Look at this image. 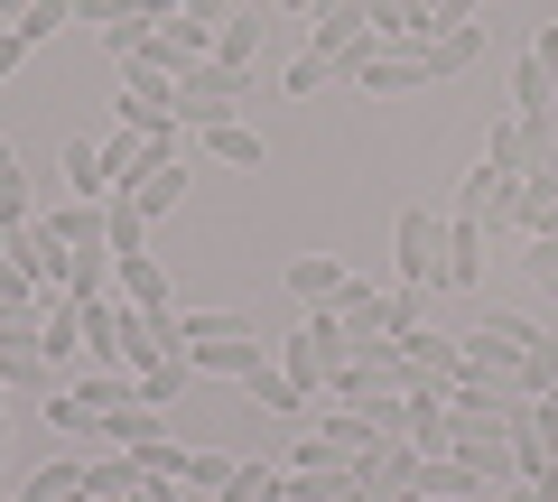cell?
<instances>
[{
    "label": "cell",
    "mask_w": 558,
    "mask_h": 502,
    "mask_svg": "<svg viewBox=\"0 0 558 502\" xmlns=\"http://www.w3.org/2000/svg\"><path fill=\"white\" fill-rule=\"evenodd\" d=\"M391 261H400V289H438V270H447V215H428V205H400V223H391Z\"/></svg>",
    "instance_id": "obj_2"
},
{
    "label": "cell",
    "mask_w": 558,
    "mask_h": 502,
    "mask_svg": "<svg viewBox=\"0 0 558 502\" xmlns=\"http://www.w3.org/2000/svg\"><path fill=\"white\" fill-rule=\"evenodd\" d=\"M112 289L140 307V317H168V270L149 261V252H121V261H112Z\"/></svg>",
    "instance_id": "obj_15"
},
{
    "label": "cell",
    "mask_w": 558,
    "mask_h": 502,
    "mask_svg": "<svg viewBox=\"0 0 558 502\" xmlns=\"http://www.w3.org/2000/svg\"><path fill=\"white\" fill-rule=\"evenodd\" d=\"M215 502H289V465H270V456H260V465H233V483H223Z\"/></svg>",
    "instance_id": "obj_24"
},
{
    "label": "cell",
    "mask_w": 558,
    "mask_h": 502,
    "mask_svg": "<svg viewBox=\"0 0 558 502\" xmlns=\"http://www.w3.org/2000/svg\"><path fill=\"white\" fill-rule=\"evenodd\" d=\"M373 502H428V493H418V483H410V493H373Z\"/></svg>",
    "instance_id": "obj_52"
},
{
    "label": "cell",
    "mask_w": 558,
    "mask_h": 502,
    "mask_svg": "<svg viewBox=\"0 0 558 502\" xmlns=\"http://www.w3.org/2000/svg\"><path fill=\"white\" fill-rule=\"evenodd\" d=\"M447 456H465L484 483H512V428L484 419V409H457V438H447Z\"/></svg>",
    "instance_id": "obj_7"
},
{
    "label": "cell",
    "mask_w": 558,
    "mask_h": 502,
    "mask_svg": "<svg viewBox=\"0 0 558 502\" xmlns=\"http://www.w3.org/2000/svg\"><path fill=\"white\" fill-rule=\"evenodd\" d=\"M549 401H558V382H549Z\"/></svg>",
    "instance_id": "obj_54"
},
{
    "label": "cell",
    "mask_w": 558,
    "mask_h": 502,
    "mask_svg": "<svg viewBox=\"0 0 558 502\" xmlns=\"http://www.w3.org/2000/svg\"><path fill=\"white\" fill-rule=\"evenodd\" d=\"M475 65H484V28L475 20H457V28L428 38V75H475Z\"/></svg>",
    "instance_id": "obj_21"
},
{
    "label": "cell",
    "mask_w": 558,
    "mask_h": 502,
    "mask_svg": "<svg viewBox=\"0 0 558 502\" xmlns=\"http://www.w3.org/2000/svg\"><path fill=\"white\" fill-rule=\"evenodd\" d=\"M521 261H531V280L558 298V223H549V233H531V252H521Z\"/></svg>",
    "instance_id": "obj_40"
},
{
    "label": "cell",
    "mask_w": 558,
    "mask_h": 502,
    "mask_svg": "<svg viewBox=\"0 0 558 502\" xmlns=\"http://www.w3.org/2000/svg\"><path fill=\"white\" fill-rule=\"evenodd\" d=\"M512 223H521V233H549V223H558V159H531V168H521Z\"/></svg>",
    "instance_id": "obj_14"
},
{
    "label": "cell",
    "mask_w": 558,
    "mask_h": 502,
    "mask_svg": "<svg viewBox=\"0 0 558 502\" xmlns=\"http://www.w3.org/2000/svg\"><path fill=\"white\" fill-rule=\"evenodd\" d=\"M205 159L215 168H260V131L252 121H223V131H205Z\"/></svg>",
    "instance_id": "obj_29"
},
{
    "label": "cell",
    "mask_w": 558,
    "mask_h": 502,
    "mask_svg": "<svg viewBox=\"0 0 558 502\" xmlns=\"http://www.w3.org/2000/svg\"><path fill=\"white\" fill-rule=\"evenodd\" d=\"M289 289H299L307 307H336V317H344V307L363 298V280H354L344 261H326V252H307V261H289Z\"/></svg>",
    "instance_id": "obj_12"
},
{
    "label": "cell",
    "mask_w": 558,
    "mask_h": 502,
    "mask_svg": "<svg viewBox=\"0 0 558 502\" xmlns=\"http://www.w3.org/2000/svg\"><path fill=\"white\" fill-rule=\"evenodd\" d=\"M186 363H196V372H215V382H252L270 354H260V335H215V344H196Z\"/></svg>",
    "instance_id": "obj_17"
},
{
    "label": "cell",
    "mask_w": 558,
    "mask_h": 502,
    "mask_svg": "<svg viewBox=\"0 0 558 502\" xmlns=\"http://www.w3.org/2000/svg\"><path fill=\"white\" fill-rule=\"evenodd\" d=\"M20 223H38V186L20 168H0V233H20Z\"/></svg>",
    "instance_id": "obj_36"
},
{
    "label": "cell",
    "mask_w": 558,
    "mask_h": 502,
    "mask_svg": "<svg viewBox=\"0 0 558 502\" xmlns=\"http://www.w3.org/2000/svg\"><path fill=\"white\" fill-rule=\"evenodd\" d=\"M47 372H57L47 354H20V344H0V401H10V391H38V401H47Z\"/></svg>",
    "instance_id": "obj_31"
},
{
    "label": "cell",
    "mask_w": 558,
    "mask_h": 502,
    "mask_svg": "<svg viewBox=\"0 0 558 502\" xmlns=\"http://www.w3.org/2000/svg\"><path fill=\"white\" fill-rule=\"evenodd\" d=\"M438 289H484V223L475 215H447V270Z\"/></svg>",
    "instance_id": "obj_13"
},
{
    "label": "cell",
    "mask_w": 558,
    "mask_h": 502,
    "mask_svg": "<svg viewBox=\"0 0 558 502\" xmlns=\"http://www.w3.org/2000/svg\"><path fill=\"white\" fill-rule=\"evenodd\" d=\"M84 483H94V502H121V493H140L149 475H140V456H131V446H112L102 465H84Z\"/></svg>",
    "instance_id": "obj_27"
},
{
    "label": "cell",
    "mask_w": 558,
    "mask_h": 502,
    "mask_svg": "<svg viewBox=\"0 0 558 502\" xmlns=\"http://www.w3.org/2000/svg\"><path fill=\"white\" fill-rule=\"evenodd\" d=\"M0 168H20V159H10V140H0Z\"/></svg>",
    "instance_id": "obj_53"
},
{
    "label": "cell",
    "mask_w": 558,
    "mask_h": 502,
    "mask_svg": "<svg viewBox=\"0 0 558 502\" xmlns=\"http://www.w3.org/2000/svg\"><path fill=\"white\" fill-rule=\"evenodd\" d=\"M112 121H121V131H186V121H178V84H168V75H140V65H121Z\"/></svg>",
    "instance_id": "obj_5"
},
{
    "label": "cell",
    "mask_w": 558,
    "mask_h": 502,
    "mask_svg": "<svg viewBox=\"0 0 558 502\" xmlns=\"http://www.w3.org/2000/svg\"><path fill=\"white\" fill-rule=\"evenodd\" d=\"M242 391H252V409H307V391L289 382L279 363H260V372H252V382H242Z\"/></svg>",
    "instance_id": "obj_35"
},
{
    "label": "cell",
    "mask_w": 558,
    "mask_h": 502,
    "mask_svg": "<svg viewBox=\"0 0 558 502\" xmlns=\"http://www.w3.org/2000/svg\"><path fill=\"white\" fill-rule=\"evenodd\" d=\"M373 47H381V38H373V20H363V0H326L317 20H307V57H326L336 75H354Z\"/></svg>",
    "instance_id": "obj_4"
},
{
    "label": "cell",
    "mask_w": 558,
    "mask_h": 502,
    "mask_svg": "<svg viewBox=\"0 0 558 502\" xmlns=\"http://www.w3.org/2000/svg\"><path fill=\"white\" fill-rule=\"evenodd\" d=\"M326 84H336V65H326V57H299V65H289V94H326Z\"/></svg>",
    "instance_id": "obj_43"
},
{
    "label": "cell",
    "mask_w": 558,
    "mask_h": 502,
    "mask_svg": "<svg viewBox=\"0 0 558 502\" xmlns=\"http://www.w3.org/2000/svg\"><path fill=\"white\" fill-rule=\"evenodd\" d=\"M0 475H10V409H0Z\"/></svg>",
    "instance_id": "obj_50"
},
{
    "label": "cell",
    "mask_w": 558,
    "mask_h": 502,
    "mask_svg": "<svg viewBox=\"0 0 558 502\" xmlns=\"http://www.w3.org/2000/svg\"><path fill=\"white\" fill-rule=\"evenodd\" d=\"M112 252H149V215L131 196H112Z\"/></svg>",
    "instance_id": "obj_39"
},
{
    "label": "cell",
    "mask_w": 558,
    "mask_h": 502,
    "mask_svg": "<svg viewBox=\"0 0 558 502\" xmlns=\"http://www.w3.org/2000/svg\"><path fill=\"white\" fill-rule=\"evenodd\" d=\"M531 502H558V475H531Z\"/></svg>",
    "instance_id": "obj_49"
},
{
    "label": "cell",
    "mask_w": 558,
    "mask_h": 502,
    "mask_svg": "<svg viewBox=\"0 0 558 502\" xmlns=\"http://www.w3.org/2000/svg\"><path fill=\"white\" fill-rule=\"evenodd\" d=\"M252 84H260V65H223V57L186 65V75H178V121H186V131L205 140V131H223V121H242Z\"/></svg>",
    "instance_id": "obj_1"
},
{
    "label": "cell",
    "mask_w": 558,
    "mask_h": 502,
    "mask_svg": "<svg viewBox=\"0 0 558 502\" xmlns=\"http://www.w3.org/2000/svg\"><path fill=\"white\" fill-rule=\"evenodd\" d=\"M215 335H260V317H242V307H178V344L196 354V344Z\"/></svg>",
    "instance_id": "obj_22"
},
{
    "label": "cell",
    "mask_w": 558,
    "mask_h": 502,
    "mask_svg": "<svg viewBox=\"0 0 558 502\" xmlns=\"http://www.w3.org/2000/svg\"><path fill=\"white\" fill-rule=\"evenodd\" d=\"M233 465H242V456H223V446H186V475H178V483H186V493H205V502H215L223 483H233Z\"/></svg>",
    "instance_id": "obj_30"
},
{
    "label": "cell",
    "mask_w": 558,
    "mask_h": 502,
    "mask_svg": "<svg viewBox=\"0 0 558 502\" xmlns=\"http://www.w3.org/2000/svg\"><path fill=\"white\" fill-rule=\"evenodd\" d=\"M400 363H410V382H457L465 372V335H447V326H410V335H391Z\"/></svg>",
    "instance_id": "obj_9"
},
{
    "label": "cell",
    "mask_w": 558,
    "mask_h": 502,
    "mask_svg": "<svg viewBox=\"0 0 558 502\" xmlns=\"http://www.w3.org/2000/svg\"><path fill=\"white\" fill-rule=\"evenodd\" d=\"M326 446H336V456H373V446H381V428L363 419V409H344V401H326Z\"/></svg>",
    "instance_id": "obj_25"
},
{
    "label": "cell",
    "mask_w": 558,
    "mask_h": 502,
    "mask_svg": "<svg viewBox=\"0 0 558 502\" xmlns=\"http://www.w3.org/2000/svg\"><path fill=\"white\" fill-rule=\"evenodd\" d=\"M215 57L223 65H260V20H252V10H233V20L215 28Z\"/></svg>",
    "instance_id": "obj_32"
},
{
    "label": "cell",
    "mask_w": 558,
    "mask_h": 502,
    "mask_svg": "<svg viewBox=\"0 0 558 502\" xmlns=\"http://www.w3.org/2000/svg\"><path fill=\"white\" fill-rule=\"evenodd\" d=\"M484 159H494V168H531V140H521V121H512V112L484 131Z\"/></svg>",
    "instance_id": "obj_37"
},
{
    "label": "cell",
    "mask_w": 558,
    "mask_h": 502,
    "mask_svg": "<svg viewBox=\"0 0 558 502\" xmlns=\"http://www.w3.org/2000/svg\"><path fill=\"white\" fill-rule=\"evenodd\" d=\"M47 419L75 428V438H94V409H84V391H47Z\"/></svg>",
    "instance_id": "obj_41"
},
{
    "label": "cell",
    "mask_w": 558,
    "mask_h": 502,
    "mask_svg": "<svg viewBox=\"0 0 558 502\" xmlns=\"http://www.w3.org/2000/svg\"><path fill=\"white\" fill-rule=\"evenodd\" d=\"M10 502H20V493H10Z\"/></svg>",
    "instance_id": "obj_55"
},
{
    "label": "cell",
    "mask_w": 558,
    "mask_h": 502,
    "mask_svg": "<svg viewBox=\"0 0 558 502\" xmlns=\"http://www.w3.org/2000/svg\"><path fill=\"white\" fill-rule=\"evenodd\" d=\"M531 475H558V401L549 391L521 401V419H512V483H531Z\"/></svg>",
    "instance_id": "obj_6"
},
{
    "label": "cell",
    "mask_w": 558,
    "mask_h": 502,
    "mask_svg": "<svg viewBox=\"0 0 558 502\" xmlns=\"http://www.w3.org/2000/svg\"><path fill=\"white\" fill-rule=\"evenodd\" d=\"M20 502H94V483H84V465L65 456V465H38V475H28V493Z\"/></svg>",
    "instance_id": "obj_28"
},
{
    "label": "cell",
    "mask_w": 558,
    "mask_h": 502,
    "mask_svg": "<svg viewBox=\"0 0 558 502\" xmlns=\"http://www.w3.org/2000/svg\"><path fill=\"white\" fill-rule=\"evenodd\" d=\"M418 493H428V502H484L494 483H484L465 456H418Z\"/></svg>",
    "instance_id": "obj_16"
},
{
    "label": "cell",
    "mask_w": 558,
    "mask_h": 502,
    "mask_svg": "<svg viewBox=\"0 0 558 502\" xmlns=\"http://www.w3.org/2000/svg\"><path fill=\"white\" fill-rule=\"evenodd\" d=\"M354 465H363L373 493H410V483H418V446H410V438H381L373 456H354Z\"/></svg>",
    "instance_id": "obj_19"
},
{
    "label": "cell",
    "mask_w": 558,
    "mask_h": 502,
    "mask_svg": "<svg viewBox=\"0 0 558 502\" xmlns=\"http://www.w3.org/2000/svg\"><path fill=\"white\" fill-rule=\"evenodd\" d=\"M112 261H121V252H112V242H84V252H65V298H112Z\"/></svg>",
    "instance_id": "obj_20"
},
{
    "label": "cell",
    "mask_w": 558,
    "mask_h": 502,
    "mask_svg": "<svg viewBox=\"0 0 558 502\" xmlns=\"http://www.w3.org/2000/svg\"><path fill=\"white\" fill-rule=\"evenodd\" d=\"M381 391H410V363H400V344H391V335H363L354 354L336 363L326 401H381Z\"/></svg>",
    "instance_id": "obj_3"
},
{
    "label": "cell",
    "mask_w": 558,
    "mask_h": 502,
    "mask_svg": "<svg viewBox=\"0 0 558 502\" xmlns=\"http://www.w3.org/2000/svg\"><path fill=\"white\" fill-rule=\"evenodd\" d=\"M531 57L549 65V75H558V20H549V28H539V38H531Z\"/></svg>",
    "instance_id": "obj_47"
},
{
    "label": "cell",
    "mask_w": 558,
    "mask_h": 502,
    "mask_svg": "<svg viewBox=\"0 0 558 502\" xmlns=\"http://www.w3.org/2000/svg\"><path fill=\"white\" fill-rule=\"evenodd\" d=\"M149 10V28H168V20H186V0H140Z\"/></svg>",
    "instance_id": "obj_48"
},
{
    "label": "cell",
    "mask_w": 558,
    "mask_h": 502,
    "mask_svg": "<svg viewBox=\"0 0 558 502\" xmlns=\"http://www.w3.org/2000/svg\"><path fill=\"white\" fill-rule=\"evenodd\" d=\"M410 326H428L418 317V289H391V298H381V335H410Z\"/></svg>",
    "instance_id": "obj_42"
},
{
    "label": "cell",
    "mask_w": 558,
    "mask_h": 502,
    "mask_svg": "<svg viewBox=\"0 0 558 502\" xmlns=\"http://www.w3.org/2000/svg\"><path fill=\"white\" fill-rule=\"evenodd\" d=\"M20 65H28V38H20V28H0V84L20 75Z\"/></svg>",
    "instance_id": "obj_45"
},
{
    "label": "cell",
    "mask_w": 558,
    "mask_h": 502,
    "mask_svg": "<svg viewBox=\"0 0 558 502\" xmlns=\"http://www.w3.org/2000/svg\"><path fill=\"white\" fill-rule=\"evenodd\" d=\"M186 20H196V28H223V20H233V0H186Z\"/></svg>",
    "instance_id": "obj_46"
},
{
    "label": "cell",
    "mask_w": 558,
    "mask_h": 502,
    "mask_svg": "<svg viewBox=\"0 0 558 502\" xmlns=\"http://www.w3.org/2000/svg\"><path fill=\"white\" fill-rule=\"evenodd\" d=\"M363 94H418V84H438L428 75V47H373V57L354 65Z\"/></svg>",
    "instance_id": "obj_11"
},
{
    "label": "cell",
    "mask_w": 558,
    "mask_h": 502,
    "mask_svg": "<svg viewBox=\"0 0 558 502\" xmlns=\"http://www.w3.org/2000/svg\"><path fill=\"white\" fill-rule=\"evenodd\" d=\"M279 10H299V20H317V10H326V0H279Z\"/></svg>",
    "instance_id": "obj_51"
},
{
    "label": "cell",
    "mask_w": 558,
    "mask_h": 502,
    "mask_svg": "<svg viewBox=\"0 0 558 502\" xmlns=\"http://www.w3.org/2000/svg\"><path fill=\"white\" fill-rule=\"evenodd\" d=\"M205 57H215V28H196V20H168V28H149V47H140V75H168V84H178L186 75V65H205Z\"/></svg>",
    "instance_id": "obj_8"
},
{
    "label": "cell",
    "mask_w": 558,
    "mask_h": 502,
    "mask_svg": "<svg viewBox=\"0 0 558 502\" xmlns=\"http://www.w3.org/2000/svg\"><path fill=\"white\" fill-rule=\"evenodd\" d=\"M65 20H75V0H20V10H10V28H20L28 47H38V38H57Z\"/></svg>",
    "instance_id": "obj_34"
},
{
    "label": "cell",
    "mask_w": 558,
    "mask_h": 502,
    "mask_svg": "<svg viewBox=\"0 0 558 502\" xmlns=\"http://www.w3.org/2000/svg\"><path fill=\"white\" fill-rule=\"evenodd\" d=\"M512 196H521V168H494V159H475V177L457 186V215H475L484 233H494V223H512Z\"/></svg>",
    "instance_id": "obj_10"
},
{
    "label": "cell",
    "mask_w": 558,
    "mask_h": 502,
    "mask_svg": "<svg viewBox=\"0 0 558 502\" xmlns=\"http://www.w3.org/2000/svg\"><path fill=\"white\" fill-rule=\"evenodd\" d=\"M131 456H140V475H168V483L186 475V446L168 438V428H159V438H149V446H131Z\"/></svg>",
    "instance_id": "obj_38"
},
{
    "label": "cell",
    "mask_w": 558,
    "mask_h": 502,
    "mask_svg": "<svg viewBox=\"0 0 558 502\" xmlns=\"http://www.w3.org/2000/svg\"><path fill=\"white\" fill-rule=\"evenodd\" d=\"M410 10H418V20H438V28H457V20H475L484 0H410Z\"/></svg>",
    "instance_id": "obj_44"
},
{
    "label": "cell",
    "mask_w": 558,
    "mask_h": 502,
    "mask_svg": "<svg viewBox=\"0 0 558 502\" xmlns=\"http://www.w3.org/2000/svg\"><path fill=\"white\" fill-rule=\"evenodd\" d=\"M57 168H65V186H75V196H112V177H102V140H65Z\"/></svg>",
    "instance_id": "obj_26"
},
{
    "label": "cell",
    "mask_w": 558,
    "mask_h": 502,
    "mask_svg": "<svg viewBox=\"0 0 558 502\" xmlns=\"http://www.w3.org/2000/svg\"><path fill=\"white\" fill-rule=\"evenodd\" d=\"M186 382H196V363H186V354H168V363H149V372H140V401H186Z\"/></svg>",
    "instance_id": "obj_33"
},
{
    "label": "cell",
    "mask_w": 558,
    "mask_h": 502,
    "mask_svg": "<svg viewBox=\"0 0 558 502\" xmlns=\"http://www.w3.org/2000/svg\"><path fill=\"white\" fill-rule=\"evenodd\" d=\"M131 205H140V215H149V223H159V215H178V205H186V159L149 168V177L131 186Z\"/></svg>",
    "instance_id": "obj_23"
},
{
    "label": "cell",
    "mask_w": 558,
    "mask_h": 502,
    "mask_svg": "<svg viewBox=\"0 0 558 502\" xmlns=\"http://www.w3.org/2000/svg\"><path fill=\"white\" fill-rule=\"evenodd\" d=\"M75 317H84V354H94V363H121V326H131V298L112 289V298H84Z\"/></svg>",
    "instance_id": "obj_18"
}]
</instances>
